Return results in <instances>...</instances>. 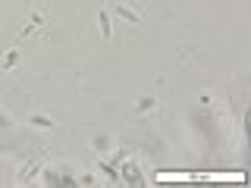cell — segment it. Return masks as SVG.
Listing matches in <instances>:
<instances>
[{
  "label": "cell",
  "instance_id": "1",
  "mask_svg": "<svg viewBox=\"0 0 251 188\" xmlns=\"http://www.w3.org/2000/svg\"><path fill=\"white\" fill-rule=\"evenodd\" d=\"M113 16H120L123 22H132V25H141V22H145V16H141L138 10H132L129 3H116L113 6Z\"/></svg>",
  "mask_w": 251,
  "mask_h": 188
},
{
  "label": "cell",
  "instance_id": "4",
  "mask_svg": "<svg viewBox=\"0 0 251 188\" xmlns=\"http://www.w3.org/2000/svg\"><path fill=\"white\" fill-rule=\"evenodd\" d=\"M28 122L35 125V129H53V119H50V116H41V113H35Z\"/></svg>",
  "mask_w": 251,
  "mask_h": 188
},
{
  "label": "cell",
  "instance_id": "5",
  "mask_svg": "<svg viewBox=\"0 0 251 188\" xmlns=\"http://www.w3.org/2000/svg\"><path fill=\"white\" fill-rule=\"evenodd\" d=\"M91 147H94V151H100V154H107L110 151V135H94Z\"/></svg>",
  "mask_w": 251,
  "mask_h": 188
},
{
  "label": "cell",
  "instance_id": "6",
  "mask_svg": "<svg viewBox=\"0 0 251 188\" xmlns=\"http://www.w3.org/2000/svg\"><path fill=\"white\" fill-rule=\"evenodd\" d=\"M16 63H19V50H6V53H3V63H0V66H3V69H13Z\"/></svg>",
  "mask_w": 251,
  "mask_h": 188
},
{
  "label": "cell",
  "instance_id": "2",
  "mask_svg": "<svg viewBox=\"0 0 251 188\" xmlns=\"http://www.w3.org/2000/svg\"><path fill=\"white\" fill-rule=\"evenodd\" d=\"M41 25H44V13H41V10H35V13H31V19L25 22V25H22L19 35H22V38H31V35H35V31L41 28Z\"/></svg>",
  "mask_w": 251,
  "mask_h": 188
},
{
  "label": "cell",
  "instance_id": "7",
  "mask_svg": "<svg viewBox=\"0 0 251 188\" xmlns=\"http://www.w3.org/2000/svg\"><path fill=\"white\" fill-rule=\"evenodd\" d=\"M148 110H154V97H138L135 100V113H148Z\"/></svg>",
  "mask_w": 251,
  "mask_h": 188
},
{
  "label": "cell",
  "instance_id": "3",
  "mask_svg": "<svg viewBox=\"0 0 251 188\" xmlns=\"http://www.w3.org/2000/svg\"><path fill=\"white\" fill-rule=\"evenodd\" d=\"M98 28H100V38H110L113 28H110V13H100L98 16Z\"/></svg>",
  "mask_w": 251,
  "mask_h": 188
}]
</instances>
